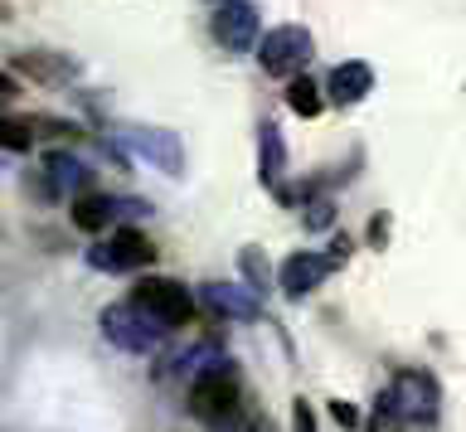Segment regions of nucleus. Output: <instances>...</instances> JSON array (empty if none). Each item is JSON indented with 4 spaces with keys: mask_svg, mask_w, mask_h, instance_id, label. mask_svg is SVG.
<instances>
[{
    "mask_svg": "<svg viewBox=\"0 0 466 432\" xmlns=\"http://www.w3.org/2000/svg\"><path fill=\"white\" fill-rule=\"evenodd\" d=\"M238 403H243V379L233 365H224V359L189 379V413H195L199 423L228 427L233 417H238Z\"/></svg>",
    "mask_w": 466,
    "mask_h": 432,
    "instance_id": "f257e3e1",
    "label": "nucleus"
},
{
    "mask_svg": "<svg viewBox=\"0 0 466 432\" xmlns=\"http://www.w3.org/2000/svg\"><path fill=\"white\" fill-rule=\"evenodd\" d=\"M97 326H102V336L127 355H156L160 340L170 336V326H160L146 306H137V301H116V306H107L97 316Z\"/></svg>",
    "mask_w": 466,
    "mask_h": 432,
    "instance_id": "f03ea898",
    "label": "nucleus"
},
{
    "mask_svg": "<svg viewBox=\"0 0 466 432\" xmlns=\"http://www.w3.org/2000/svg\"><path fill=\"white\" fill-rule=\"evenodd\" d=\"M311 54H316V39H311L306 25H277V30L262 35L258 64H262L268 78H297V74H306Z\"/></svg>",
    "mask_w": 466,
    "mask_h": 432,
    "instance_id": "7ed1b4c3",
    "label": "nucleus"
},
{
    "mask_svg": "<svg viewBox=\"0 0 466 432\" xmlns=\"http://www.w3.org/2000/svg\"><path fill=\"white\" fill-rule=\"evenodd\" d=\"M131 301L146 306L160 326H170V330L195 321V296H189V286L175 282V277H156V272H146V277H137V286H131Z\"/></svg>",
    "mask_w": 466,
    "mask_h": 432,
    "instance_id": "20e7f679",
    "label": "nucleus"
},
{
    "mask_svg": "<svg viewBox=\"0 0 466 432\" xmlns=\"http://www.w3.org/2000/svg\"><path fill=\"white\" fill-rule=\"evenodd\" d=\"M87 263L93 267H107V272H141L156 263V243L141 234V228H112L107 243H97V248H87Z\"/></svg>",
    "mask_w": 466,
    "mask_h": 432,
    "instance_id": "39448f33",
    "label": "nucleus"
},
{
    "mask_svg": "<svg viewBox=\"0 0 466 432\" xmlns=\"http://www.w3.org/2000/svg\"><path fill=\"white\" fill-rule=\"evenodd\" d=\"M389 398L399 403V413L408 417V423H432L437 403H442V388H437V379L428 369H403V374H393Z\"/></svg>",
    "mask_w": 466,
    "mask_h": 432,
    "instance_id": "423d86ee",
    "label": "nucleus"
},
{
    "mask_svg": "<svg viewBox=\"0 0 466 432\" xmlns=\"http://www.w3.org/2000/svg\"><path fill=\"white\" fill-rule=\"evenodd\" d=\"M209 30H214V39H218V49H228V54H248V49L262 45V35H258V10L248 5V0H224V5H214Z\"/></svg>",
    "mask_w": 466,
    "mask_h": 432,
    "instance_id": "0eeeda50",
    "label": "nucleus"
},
{
    "mask_svg": "<svg viewBox=\"0 0 466 432\" xmlns=\"http://www.w3.org/2000/svg\"><path fill=\"white\" fill-rule=\"evenodd\" d=\"M335 267H340V263H335L330 253H311V248H306V253H291L287 263L277 267V286H282L287 301H301V296H311Z\"/></svg>",
    "mask_w": 466,
    "mask_h": 432,
    "instance_id": "6e6552de",
    "label": "nucleus"
},
{
    "mask_svg": "<svg viewBox=\"0 0 466 432\" xmlns=\"http://www.w3.org/2000/svg\"><path fill=\"white\" fill-rule=\"evenodd\" d=\"M122 214H141V205L116 199V195H97V190H78L68 205V219H73V228H83V234H107Z\"/></svg>",
    "mask_w": 466,
    "mask_h": 432,
    "instance_id": "1a4fd4ad",
    "label": "nucleus"
},
{
    "mask_svg": "<svg viewBox=\"0 0 466 432\" xmlns=\"http://www.w3.org/2000/svg\"><path fill=\"white\" fill-rule=\"evenodd\" d=\"M199 301L214 316H224V321H258V316H262L258 292H253V286H238V282H209L199 292Z\"/></svg>",
    "mask_w": 466,
    "mask_h": 432,
    "instance_id": "9d476101",
    "label": "nucleus"
},
{
    "mask_svg": "<svg viewBox=\"0 0 466 432\" xmlns=\"http://www.w3.org/2000/svg\"><path fill=\"white\" fill-rule=\"evenodd\" d=\"M15 74H25L29 83H39V88H64L73 83L78 74V64L68 59V54H49V49H29V54H15Z\"/></svg>",
    "mask_w": 466,
    "mask_h": 432,
    "instance_id": "9b49d317",
    "label": "nucleus"
},
{
    "mask_svg": "<svg viewBox=\"0 0 466 432\" xmlns=\"http://www.w3.org/2000/svg\"><path fill=\"white\" fill-rule=\"evenodd\" d=\"M374 88V68L364 64V59H350V64H335L330 74H326V97L335 107H355L364 103Z\"/></svg>",
    "mask_w": 466,
    "mask_h": 432,
    "instance_id": "f8f14e48",
    "label": "nucleus"
},
{
    "mask_svg": "<svg viewBox=\"0 0 466 432\" xmlns=\"http://www.w3.org/2000/svg\"><path fill=\"white\" fill-rule=\"evenodd\" d=\"M44 176H49V185H44V199H54V195L83 190V185H87V166L73 161L68 151H49V156H44Z\"/></svg>",
    "mask_w": 466,
    "mask_h": 432,
    "instance_id": "ddd939ff",
    "label": "nucleus"
},
{
    "mask_svg": "<svg viewBox=\"0 0 466 432\" xmlns=\"http://www.w3.org/2000/svg\"><path fill=\"white\" fill-rule=\"evenodd\" d=\"M330 97L326 88H320V78L311 74H297V78H287V107L297 112V117H320V107H326Z\"/></svg>",
    "mask_w": 466,
    "mask_h": 432,
    "instance_id": "4468645a",
    "label": "nucleus"
},
{
    "mask_svg": "<svg viewBox=\"0 0 466 432\" xmlns=\"http://www.w3.org/2000/svg\"><path fill=\"white\" fill-rule=\"evenodd\" d=\"M258 166H262V180L282 195L287 190V185H282V176H287V146H282V132H277V126H262V161Z\"/></svg>",
    "mask_w": 466,
    "mask_h": 432,
    "instance_id": "2eb2a0df",
    "label": "nucleus"
},
{
    "mask_svg": "<svg viewBox=\"0 0 466 432\" xmlns=\"http://www.w3.org/2000/svg\"><path fill=\"white\" fill-rule=\"evenodd\" d=\"M131 141H137L166 176H180V146H175V136H166V132H131Z\"/></svg>",
    "mask_w": 466,
    "mask_h": 432,
    "instance_id": "dca6fc26",
    "label": "nucleus"
},
{
    "mask_svg": "<svg viewBox=\"0 0 466 432\" xmlns=\"http://www.w3.org/2000/svg\"><path fill=\"white\" fill-rule=\"evenodd\" d=\"M413 423L399 413V403L389 398V388L379 394V403H374V413H370V423H364V432H408Z\"/></svg>",
    "mask_w": 466,
    "mask_h": 432,
    "instance_id": "f3484780",
    "label": "nucleus"
},
{
    "mask_svg": "<svg viewBox=\"0 0 466 432\" xmlns=\"http://www.w3.org/2000/svg\"><path fill=\"white\" fill-rule=\"evenodd\" d=\"M35 136H39L35 117H5V122H0V141H5V151H29V146H35Z\"/></svg>",
    "mask_w": 466,
    "mask_h": 432,
    "instance_id": "a211bd4d",
    "label": "nucleus"
},
{
    "mask_svg": "<svg viewBox=\"0 0 466 432\" xmlns=\"http://www.w3.org/2000/svg\"><path fill=\"white\" fill-rule=\"evenodd\" d=\"M238 267H243V277H248V286H253V292H262V286H268V277H272L268 257H262L258 248H243V253H238Z\"/></svg>",
    "mask_w": 466,
    "mask_h": 432,
    "instance_id": "6ab92c4d",
    "label": "nucleus"
},
{
    "mask_svg": "<svg viewBox=\"0 0 466 432\" xmlns=\"http://www.w3.org/2000/svg\"><path fill=\"white\" fill-rule=\"evenodd\" d=\"M291 432H316V413H311V403H306V398L291 403Z\"/></svg>",
    "mask_w": 466,
    "mask_h": 432,
    "instance_id": "aec40b11",
    "label": "nucleus"
},
{
    "mask_svg": "<svg viewBox=\"0 0 466 432\" xmlns=\"http://www.w3.org/2000/svg\"><path fill=\"white\" fill-rule=\"evenodd\" d=\"M330 417L340 427H360V413H355V403H345V398H330Z\"/></svg>",
    "mask_w": 466,
    "mask_h": 432,
    "instance_id": "412c9836",
    "label": "nucleus"
},
{
    "mask_svg": "<svg viewBox=\"0 0 466 432\" xmlns=\"http://www.w3.org/2000/svg\"><path fill=\"white\" fill-rule=\"evenodd\" d=\"M370 243H374V248H384V243H389V214H374V219H370Z\"/></svg>",
    "mask_w": 466,
    "mask_h": 432,
    "instance_id": "4be33fe9",
    "label": "nucleus"
},
{
    "mask_svg": "<svg viewBox=\"0 0 466 432\" xmlns=\"http://www.w3.org/2000/svg\"><path fill=\"white\" fill-rule=\"evenodd\" d=\"M306 219H311V228H326V224H330V199H316Z\"/></svg>",
    "mask_w": 466,
    "mask_h": 432,
    "instance_id": "5701e85b",
    "label": "nucleus"
},
{
    "mask_svg": "<svg viewBox=\"0 0 466 432\" xmlns=\"http://www.w3.org/2000/svg\"><path fill=\"white\" fill-rule=\"evenodd\" d=\"M243 432H268V427H262V423H253V427H243Z\"/></svg>",
    "mask_w": 466,
    "mask_h": 432,
    "instance_id": "b1692460",
    "label": "nucleus"
},
{
    "mask_svg": "<svg viewBox=\"0 0 466 432\" xmlns=\"http://www.w3.org/2000/svg\"><path fill=\"white\" fill-rule=\"evenodd\" d=\"M214 5H224V0H214Z\"/></svg>",
    "mask_w": 466,
    "mask_h": 432,
    "instance_id": "393cba45",
    "label": "nucleus"
}]
</instances>
